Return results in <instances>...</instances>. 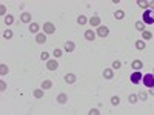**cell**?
I'll return each mask as SVG.
<instances>
[{
	"label": "cell",
	"mask_w": 154,
	"mask_h": 115,
	"mask_svg": "<svg viewBox=\"0 0 154 115\" xmlns=\"http://www.w3.org/2000/svg\"><path fill=\"white\" fill-rule=\"evenodd\" d=\"M142 21L145 25H154V11L151 9H145L142 14Z\"/></svg>",
	"instance_id": "obj_1"
},
{
	"label": "cell",
	"mask_w": 154,
	"mask_h": 115,
	"mask_svg": "<svg viewBox=\"0 0 154 115\" xmlns=\"http://www.w3.org/2000/svg\"><path fill=\"white\" fill-rule=\"evenodd\" d=\"M142 83H144L145 87H148V89H153L154 87V74H145Z\"/></svg>",
	"instance_id": "obj_2"
},
{
	"label": "cell",
	"mask_w": 154,
	"mask_h": 115,
	"mask_svg": "<svg viewBox=\"0 0 154 115\" xmlns=\"http://www.w3.org/2000/svg\"><path fill=\"white\" fill-rule=\"evenodd\" d=\"M142 80H144V75H142L140 71H134V72L130 75V81H131L133 85H139V83H142Z\"/></svg>",
	"instance_id": "obj_3"
},
{
	"label": "cell",
	"mask_w": 154,
	"mask_h": 115,
	"mask_svg": "<svg viewBox=\"0 0 154 115\" xmlns=\"http://www.w3.org/2000/svg\"><path fill=\"white\" fill-rule=\"evenodd\" d=\"M43 32L48 35V34H54L56 32V26H54L51 21H46V23H43Z\"/></svg>",
	"instance_id": "obj_4"
},
{
	"label": "cell",
	"mask_w": 154,
	"mask_h": 115,
	"mask_svg": "<svg viewBox=\"0 0 154 115\" xmlns=\"http://www.w3.org/2000/svg\"><path fill=\"white\" fill-rule=\"evenodd\" d=\"M108 34H109V29H108V26H99L97 28V35L99 37H102V38H105V37H108Z\"/></svg>",
	"instance_id": "obj_5"
},
{
	"label": "cell",
	"mask_w": 154,
	"mask_h": 115,
	"mask_svg": "<svg viewBox=\"0 0 154 115\" xmlns=\"http://www.w3.org/2000/svg\"><path fill=\"white\" fill-rule=\"evenodd\" d=\"M46 68H48V71H57V68H59L57 60L56 58H54V60H48V62H46Z\"/></svg>",
	"instance_id": "obj_6"
},
{
	"label": "cell",
	"mask_w": 154,
	"mask_h": 115,
	"mask_svg": "<svg viewBox=\"0 0 154 115\" xmlns=\"http://www.w3.org/2000/svg\"><path fill=\"white\" fill-rule=\"evenodd\" d=\"M63 49H65V52H68V54H71L76 49V45H74V42H65V45H63Z\"/></svg>",
	"instance_id": "obj_7"
},
{
	"label": "cell",
	"mask_w": 154,
	"mask_h": 115,
	"mask_svg": "<svg viewBox=\"0 0 154 115\" xmlns=\"http://www.w3.org/2000/svg\"><path fill=\"white\" fill-rule=\"evenodd\" d=\"M31 20H32V15L29 12H22V15H20V21H22V23H29L31 25Z\"/></svg>",
	"instance_id": "obj_8"
},
{
	"label": "cell",
	"mask_w": 154,
	"mask_h": 115,
	"mask_svg": "<svg viewBox=\"0 0 154 115\" xmlns=\"http://www.w3.org/2000/svg\"><path fill=\"white\" fill-rule=\"evenodd\" d=\"M96 35H97V34H96L92 29H86V31H85V38H86L88 42H94Z\"/></svg>",
	"instance_id": "obj_9"
},
{
	"label": "cell",
	"mask_w": 154,
	"mask_h": 115,
	"mask_svg": "<svg viewBox=\"0 0 154 115\" xmlns=\"http://www.w3.org/2000/svg\"><path fill=\"white\" fill-rule=\"evenodd\" d=\"M113 77H114V71L111 68H105V69H103V78H105V80H111Z\"/></svg>",
	"instance_id": "obj_10"
},
{
	"label": "cell",
	"mask_w": 154,
	"mask_h": 115,
	"mask_svg": "<svg viewBox=\"0 0 154 115\" xmlns=\"http://www.w3.org/2000/svg\"><path fill=\"white\" fill-rule=\"evenodd\" d=\"M131 68H133L134 71H140L142 68H144V62H142V60H133Z\"/></svg>",
	"instance_id": "obj_11"
},
{
	"label": "cell",
	"mask_w": 154,
	"mask_h": 115,
	"mask_svg": "<svg viewBox=\"0 0 154 115\" xmlns=\"http://www.w3.org/2000/svg\"><path fill=\"white\" fill-rule=\"evenodd\" d=\"M36 42L38 43V45H43V43L46 42V34L45 32H38V34L36 35Z\"/></svg>",
	"instance_id": "obj_12"
},
{
	"label": "cell",
	"mask_w": 154,
	"mask_h": 115,
	"mask_svg": "<svg viewBox=\"0 0 154 115\" xmlns=\"http://www.w3.org/2000/svg\"><path fill=\"white\" fill-rule=\"evenodd\" d=\"M56 101H57V103H60V105H65V103H68V95L62 92V94H59V95H57Z\"/></svg>",
	"instance_id": "obj_13"
},
{
	"label": "cell",
	"mask_w": 154,
	"mask_h": 115,
	"mask_svg": "<svg viewBox=\"0 0 154 115\" xmlns=\"http://www.w3.org/2000/svg\"><path fill=\"white\" fill-rule=\"evenodd\" d=\"M65 81H66L68 85H73V83L77 81V77L74 74H66V75H65Z\"/></svg>",
	"instance_id": "obj_14"
},
{
	"label": "cell",
	"mask_w": 154,
	"mask_h": 115,
	"mask_svg": "<svg viewBox=\"0 0 154 115\" xmlns=\"http://www.w3.org/2000/svg\"><path fill=\"white\" fill-rule=\"evenodd\" d=\"M38 29H40V26H38V23H36V21H32V23L29 25V32L31 34H38Z\"/></svg>",
	"instance_id": "obj_15"
},
{
	"label": "cell",
	"mask_w": 154,
	"mask_h": 115,
	"mask_svg": "<svg viewBox=\"0 0 154 115\" xmlns=\"http://www.w3.org/2000/svg\"><path fill=\"white\" fill-rule=\"evenodd\" d=\"M90 25L91 26H100V17H99V15H94V17H91L90 19Z\"/></svg>",
	"instance_id": "obj_16"
},
{
	"label": "cell",
	"mask_w": 154,
	"mask_h": 115,
	"mask_svg": "<svg viewBox=\"0 0 154 115\" xmlns=\"http://www.w3.org/2000/svg\"><path fill=\"white\" fill-rule=\"evenodd\" d=\"M3 21H5V25H6V26H11L14 23V15L6 14V15H5V19H3Z\"/></svg>",
	"instance_id": "obj_17"
},
{
	"label": "cell",
	"mask_w": 154,
	"mask_h": 115,
	"mask_svg": "<svg viewBox=\"0 0 154 115\" xmlns=\"http://www.w3.org/2000/svg\"><path fill=\"white\" fill-rule=\"evenodd\" d=\"M114 17H116V20H123L125 19V11L123 9H117L114 12Z\"/></svg>",
	"instance_id": "obj_18"
},
{
	"label": "cell",
	"mask_w": 154,
	"mask_h": 115,
	"mask_svg": "<svg viewBox=\"0 0 154 115\" xmlns=\"http://www.w3.org/2000/svg\"><path fill=\"white\" fill-rule=\"evenodd\" d=\"M52 87V81L51 80H43L42 81V89L43 91H48V89H51Z\"/></svg>",
	"instance_id": "obj_19"
},
{
	"label": "cell",
	"mask_w": 154,
	"mask_h": 115,
	"mask_svg": "<svg viewBox=\"0 0 154 115\" xmlns=\"http://www.w3.org/2000/svg\"><path fill=\"white\" fill-rule=\"evenodd\" d=\"M134 26H136V29H137V31H140V32L146 31V29H145V23H144V21H142V20L136 21V23H134Z\"/></svg>",
	"instance_id": "obj_20"
},
{
	"label": "cell",
	"mask_w": 154,
	"mask_h": 115,
	"mask_svg": "<svg viewBox=\"0 0 154 115\" xmlns=\"http://www.w3.org/2000/svg\"><path fill=\"white\" fill-rule=\"evenodd\" d=\"M32 95H34L36 98H43V95H45V91L42 89H34V92H32Z\"/></svg>",
	"instance_id": "obj_21"
},
{
	"label": "cell",
	"mask_w": 154,
	"mask_h": 115,
	"mask_svg": "<svg viewBox=\"0 0 154 115\" xmlns=\"http://www.w3.org/2000/svg\"><path fill=\"white\" fill-rule=\"evenodd\" d=\"M88 21H90V20H88V19L85 17V15H79V17H77V23H79L80 26H83V25H86V23H88Z\"/></svg>",
	"instance_id": "obj_22"
},
{
	"label": "cell",
	"mask_w": 154,
	"mask_h": 115,
	"mask_svg": "<svg viewBox=\"0 0 154 115\" xmlns=\"http://www.w3.org/2000/svg\"><path fill=\"white\" fill-rule=\"evenodd\" d=\"M136 48L139 49V51H144V49L146 48V43H145L144 40H137V42H136Z\"/></svg>",
	"instance_id": "obj_23"
},
{
	"label": "cell",
	"mask_w": 154,
	"mask_h": 115,
	"mask_svg": "<svg viewBox=\"0 0 154 115\" xmlns=\"http://www.w3.org/2000/svg\"><path fill=\"white\" fill-rule=\"evenodd\" d=\"M8 72H9V68L6 66V64H0V75H2V77H5Z\"/></svg>",
	"instance_id": "obj_24"
},
{
	"label": "cell",
	"mask_w": 154,
	"mask_h": 115,
	"mask_svg": "<svg viewBox=\"0 0 154 115\" xmlns=\"http://www.w3.org/2000/svg\"><path fill=\"white\" fill-rule=\"evenodd\" d=\"M142 37H144V42H145V40H151L153 34H151L150 31H144V32H142Z\"/></svg>",
	"instance_id": "obj_25"
},
{
	"label": "cell",
	"mask_w": 154,
	"mask_h": 115,
	"mask_svg": "<svg viewBox=\"0 0 154 115\" xmlns=\"http://www.w3.org/2000/svg\"><path fill=\"white\" fill-rule=\"evenodd\" d=\"M111 105L113 106H119L120 105V97H117V95L111 97Z\"/></svg>",
	"instance_id": "obj_26"
},
{
	"label": "cell",
	"mask_w": 154,
	"mask_h": 115,
	"mask_svg": "<svg viewBox=\"0 0 154 115\" xmlns=\"http://www.w3.org/2000/svg\"><path fill=\"white\" fill-rule=\"evenodd\" d=\"M137 100H139V97H137L136 94H130V97H128V101L131 103V105H134V103H137Z\"/></svg>",
	"instance_id": "obj_27"
},
{
	"label": "cell",
	"mask_w": 154,
	"mask_h": 115,
	"mask_svg": "<svg viewBox=\"0 0 154 115\" xmlns=\"http://www.w3.org/2000/svg\"><path fill=\"white\" fill-rule=\"evenodd\" d=\"M120 66H122V63H120L119 60H114L113 64H111V69H113V71H114V69H120Z\"/></svg>",
	"instance_id": "obj_28"
},
{
	"label": "cell",
	"mask_w": 154,
	"mask_h": 115,
	"mask_svg": "<svg viewBox=\"0 0 154 115\" xmlns=\"http://www.w3.org/2000/svg\"><path fill=\"white\" fill-rule=\"evenodd\" d=\"M3 38H6V40L13 38V31H11V29H6V31L3 32Z\"/></svg>",
	"instance_id": "obj_29"
},
{
	"label": "cell",
	"mask_w": 154,
	"mask_h": 115,
	"mask_svg": "<svg viewBox=\"0 0 154 115\" xmlns=\"http://www.w3.org/2000/svg\"><path fill=\"white\" fill-rule=\"evenodd\" d=\"M137 97H139L142 101H145L146 98H148V92H145V91H140V92H139V95H137Z\"/></svg>",
	"instance_id": "obj_30"
},
{
	"label": "cell",
	"mask_w": 154,
	"mask_h": 115,
	"mask_svg": "<svg viewBox=\"0 0 154 115\" xmlns=\"http://www.w3.org/2000/svg\"><path fill=\"white\" fill-rule=\"evenodd\" d=\"M52 55H54V58H59V57H62V55H63V52H62V49H54V52H52Z\"/></svg>",
	"instance_id": "obj_31"
},
{
	"label": "cell",
	"mask_w": 154,
	"mask_h": 115,
	"mask_svg": "<svg viewBox=\"0 0 154 115\" xmlns=\"http://www.w3.org/2000/svg\"><path fill=\"white\" fill-rule=\"evenodd\" d=\"M40 60H43V62H48V60H49V54H48V52H42V54H40Z\"/></svg>",
	"instance_id": "obj_32"
},
{
	"label": "cell",
	"mask_w": 154,
	"mask_h": 115,
	"mask_svg": "<svg viewBox=\"0 0 154 115\" xmlns=\"http://www.w3.org/2000/svg\"><path fill=\"white\" fill-rule=\"evenodd\" d=\"M88 115H100V111L99 109H90V112H88Z\"/></svg>",
	"instance_id": "obj_33"
},
{
	"label": "cell",
	"mask_w": 154,
	"mask_h": 115,
	"mask_svg": "<svg viewBox=\"0 0 154 115\" xmlns=\"http://www.w3.org/2000/svg\"><path fill=\"white\" fill-rule=\"evenodd\" d=\"M137 5L140 8H148V2H144V0H137Z\"/></svg>",
	"instance_id": "obj_34"
},
{
	"label": "cell",
	"mask_w": 154,
	"mask_h": 115,
	"mask_svg": "<svg viewBox=\"0 0 154 115\" xmlns=\"http://www.w3.org/2000/svg\"><path fill=\"white\" fill-rule=\"evenodd\" d=\"M0 91H2V92H5V91H6V83H5L3 80L0 81Z\"/></svg>",
	"instance_id": "obj_35"
},
{
	"label": "cell",
	"mask_w": 154,
	"mask_h": 115,
	"mask_svg": "<svg viewBox=\"0 0 154 115\" xmlns=\"http://www.w3.org/2000/svg\"><path fill=\"white\" fill-rule=\"evenodd\" d=\"M148 6L151 8V11H154V2H148Z\"/></svg>",
	"instance_id": "obj_36"
},
{
	"label": "cell",
	"mask_w": 154,
	"mask_h": 115,
	"mask_svg": "<svg viewBox=\"0 0 154 115\" xmlns=\"http://www.w3.org/2000/svg\"><path fill=\"white\" fill-rule=\"evenodd\" d=\"M153 89H154V87H153ZM151 95H154V91H151Z\"/></svg>",
	"instance_id": "obj_37"
},
{
	"label": "cell",
	"mask_w": 154,
	"mask_h": 115,
	"mask_svg": "<svg viewBox=\"0 0 154 115\" xmlns=\"http://www.w3.org/2000/svg\"><path fill=\"white\" fill-rule=\"evenodd\" d=\"M153 74H154V72H153Z\"/></svg>",
	"instance_id": "obj_38"
}]
</instances>
